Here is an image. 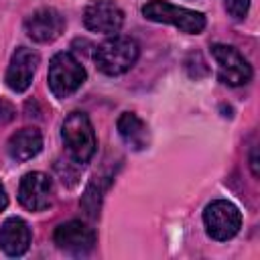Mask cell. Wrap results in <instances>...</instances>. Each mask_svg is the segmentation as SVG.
I'll return each mask as SVG.
<instances>
[{
	"label": "cell",
	"mask_w": 260,
	"mask_h": 260,
	"mask_svg": "<svg viewBox=\"0 0 260 260\" xmlns=\"http://www.w3.org/2000/svg\"><path fill=\"white\" fill-rule=\"evenodd\" d=\"M65 30V16L51 6L39 8L24 20V32L35 43H53Z\"/></svg>",
	"instance_id": "cell-11"
},
{
	"label": "cell",
	"mask_w": 260,
	"mask_h": 260,
	"mask_svg": "<svg viewBox=\"0 0 260 260\" xmlns=\"http://www.w3.org/2000/svg\"><path fill=\"white\" fill-rule=\"evenodd\" d=\"M140 57V47L132 37L112 35L95 49V65L104 75L116 77L130 71Z\"/></svg>",
	"instance_id": "cell-2"
},
{
	"label": "cell",
	"mask_w": 260,
	"mask_h": 260,
	"mask_svg": "<svg viewBox=\"0 0 260 260\" xmlns=\"http://www.w3.org/2000/svg\"><path fill=\"white\" fill-rule=\"evenodd\" d=\"M12 118H14V108L8 102L0 100V122H8Z\"/></svg>",
	"instance_id": "cell-16"
},
{
	"label": "cell",
	"mask_w": 260,
	"mask_h": 260,
	"mask_svg": "<svg viewBox=\"0 0 260 260\" xmlns=\"http://www.w3.org/2000/svg\"><path fill=\"white\" fill-rule=\"evenodd\" d=\"M87 79L85 67L75 59V55L61 51L57 55H53V59L49 61V71H47V81H49V89L55 98L65 100L71 98Z\"/></svg>",
	"instance_id": "cell-4"
},
{
	"label": "cell",
	"mask_w": 260,
	"mask_h": 260,
	"mask_svg": "<svg viewBox=\"0 0 260 260\" xmlns=\"http://www.w3.org/2000/svg\"><path fill=\"white\" fill-rule=\"evenodd\" d=\"M41 63V55L30 49V47H18L12 57H10V63L6 67V75H4V81H6V87L14 93H22L30 87L32 83V77H35V71Z\"/></svg>",
	"instance_id": "cell-10"
},
{
	"label": "cell",
	"mask_w": 260,
	"mask_h": 260,
	"mask_svg": "<svg viewBox=\"0 0 260 260\" xmlns=\"http://www.w3.org/2000/svg\"><path fill=\"white\" fill-rule=\"evenodd\" d=\"M53 242L59 250L71 254V256H85L93 250L98 236L95 230L79 219L63 221L53 232Z\"/></svg>",
	"instance_id": "cell-7"
},
{
	"label": "cell",
	"mask_w": 260,
	"mask_h": 260,
	"mask_svg": "<svg viewBox=\"0 0 260 260\" xmlns=\"http://www.w3.org/2000/svg\"><path fill=\"white\" fill-rule=\"evenodd\" d=\"M142 16L150 22H162L179 28L181 32L187 35H199L203 32L207 20L205 14L199 10H191L185 6L171 4L167 0H150L142 6Z\"/></svg>",
	"instance_id": "cell-3"
},
{
	"label": "cell",
	"mask_w": 260,
	"mask_h": 260,
	"mask_svg": "<svg viewBox=\"0 0 260 260\" xmlns=\"http://www.w3.org/2000/svg\"><path fill=\"white\" fill-rule=\"evenodd\" d=\"M55 185L53 179L41 171H30L20 179L18 201L28 211H45L53 205Z\"/></svg>",
	"instance_id": "cell-8"
},
{
	"label": "cell",
	"mask_w": 260,
	"mask_h": 260,
	"mask_svg": "<svg viewBox=\"0 0 260 260\" xmlns=\"http://www.w3.org/2000/svg\"><path fill=\"white\" fill-rule=\"evenodd\" d=\"M211 57L217 63V75H219L221 83L240 87L252 79V73H254L252 65L236 47L221 45V43L211 45Z\"/></svg>",
	"instance_id": "cell-6"
},
{
	"label": "cell",
	"mask_w": 260,
	"mask_h": 260,
	"mask_svg": "<svg viewBox=\"0 0 260 260\" xmlns=\"http://www.w3.org/2000/svg\"><path fill=\"white\" fill-rule=\"evenodd\" d=\"M6 207H8V195H6V189H4V185L0 183V213H2Z\"/></svg>",
	"instance_id": "cell-18"
},
{
	"label": "cell",
	"mask_w": 260,
	"mask_h": 260,
	"mask_svg": "<svg viewBox=\"0 0 260 260\" xmlns=\"http://www.w3.org/2000/svg\"><path fill=\"white\" fill-rule=\"evenodd\" d=\"M61 140L67 148V154L77 165H87L98 150L93 124L85 112L67 114V118L61 124Z\"/></svg>",
	"instance_id": "cell-1"
},
{
	"label": "cell",
	"mask_w": 260,
	"mask_h": 260,
	"mask_svg": "<svg viewBox=\"0 0 260 260\" xmlns=\"http://www.w3.org/2000/svg\"><path fill=\"white\" fill-rule=\"evenodd\" d=\"M83 24L91 32L118 35L124 26V10L114 0H91L83 10Z\"/></svg>",
	"instance_id": "cell-9"
},
{
	"label": "cell",
	"mask_w": 260,
	"mask_h": 260,
	"mask_svg": "<svg viewBox=\"0 0 260 260\" xmlns=\"http://www.w3.org/2000/svg\"><path fill=\"white\" fill-rule=\"evenodd\" d=\"M203 225L211 240L228 242L242 228V211L228 199H215L203 209Z\"/></svg>",
	"instance_id": "cell-5"
},
{
	"label": "cell",
	"mask_w": 260,
	"mask_h": 260,
	"mask_svg": "<svg viewBox=\"0 0 260 260\" xmlns=\"http://www.w3.org/2000/svg\"><path fill=\"white\" fill-rule=\"evenodd\" d=\"M32 242V234L28 223L22 217H8L0 225V250L10 256L18 258L28 252Z\"/></svg>",
	"instance_id": "cell-12"
},
{
	"label": "cell",
	"mask_w": 260,
	"mask_h": 260,
	"mask_svg": "<svg viewBox=\"0 0 260 260\" xmlns=\"http://www.w3.org/2000/svg\"><path fill=\"white\" fill-rule=\"evenodd\" d=\"M43 150V134L37 128H20L6 142V154L14 162H26Z\"/></svg>",
	"instance_id": "cell-13"
},
{
	"label": "cell",
	"mask_w": 260,
	"mask_h": 260,
	"mask_svg": "<svg viewBox=\"0 0 260 260\" xmlns=\"http://www.w3.org/2000/svg\"><path fill=\"white\" fill-rule=\"evenodd\" d=\"M250 169H252V175L258 177V156H256V146H252V150H250Z\"/></svg>",
	"instance_id": "cell-17"
},
{
	"label": "cell",
	"mask_w": 260,
	"mask_h": 260,
	"mask_svg": "<svg viewBox=\"0 0 260 260\" xmlns=\"http://www.w3.org/2000/svg\"><path fill=\"white\" fill-rule=\"evenodd\" d=\"M118 134L122 138V142L132 148V150H144L150 144V130L148 124L134 112H122L118 122H116Z\"/></svg>",
	"instance_id": "cell-14"
},
{
	"label": "cell",
	"mask_w": 260,
	"mask_h": 260,
	"mask_svg": "<svg viewBox=\"0 0 260 260\" xmlns=\"http://www.w3.org/2000/svg\"><path fill=\"white\" fill-rule=\"evenodd\" d=\"M225 10L234 20H242L250 10V0H225Z\"/></svg>",
	"instance_id": "cell-15"
}]
</instances>
